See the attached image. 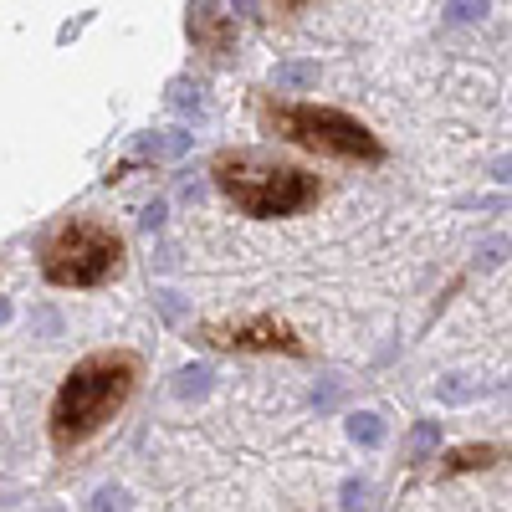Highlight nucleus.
<instances>
[{"label": "nucleus", "instance_id": "20e7f679", "mask_svg": "<svg viewBox=\"0 0 512 512\" xmlns=\"http://www.w3.org/2000/svg\"><path fill=\"white\" fill-rule=\"evenodd\" d=\"M123 236L98 221V216H67L47 241L36 251V267L52 287L62 292H93V287H108L118 272H123Z\"/></svg>", "mask_w": 512, "mask_h": 512}, {"label": "nucleus", "instance_id": "1a4fd4ad", "mask_svg": "<svg viewBox=\"0 0 512 512\" xmlns=\"http://www.w3.org/2000/svg\"><path fill=\"white\" fill-rule=\"evenodd\" d=\"M487 11V0H451V21H477Z\"/></svg>", "mask_w": 512, "mask_h": 512}, {"label": "nucleus", "instance_id": "39448f33", "mask_svg": "<svg viewBox=\"0 0 512 512\" xmlns=\"http://www.w3.org/2000/svg\"><path fill=\"white\" fill-rule=\"evenodd\" d=\"M195 338L216 354L241 359H308V338L277 313H246V318H210L195 328Z\"/></svg>", "mask_w": 512, "mask_h": 512}, {"label": "nucleus", "instance_id": "7ed1b4c3", "mask_svg": "<svg viewBox=\"0 0 512 512\" xmlns=\"http://www.w3.org/2000/svg\"><path fill=\"white\" fill-rule=\"evenodd\" d=\"M256 118L272 139L333 159V164H384V139L354 113L308 98H256Z\"/></svg>", "mask_w": 512, "mask_h": 512}, {"label": "nucleus", "instance_id": "6e6552de", "mask_svg": "<svg viewBox=\"0 0 512 512\" xmlns=\"http://www.w3.org/2000/svg\"><path fill=\"white\" fill-rule=\"evenodd\" d=\"M349 431H354V441H364V446H374V441L384 436L374 415H354V425H349Z\"/></svg>", "mask_w": 512, "mask_h": 512}, {"label": "nucleus", "instance_id": "9d476101", "mask_svg": "<svg viewBox=\"0 0 512 512\" xmlns=\"http://www.w3.org/2000/svg\"><path fill=\"white\" fill-rule=\"evenodd\" d=\"M272 6H277L282 16H292V11H303V6H308V0H272Z\"/></svg>", "mask_w": 512, "mask_h": 512}, {"label": "nucleus", "instance_id": "f03ea898", "mask_svg": "<svg viewBox=\"0 0 512 512\" xmlns=\"http://www.w3.org/2000/svg\"><path fill=\"white\" fill-rule=\"evenodd\" d=\"M210 185L221 190V200L236 216H251V221H287L323 200V180L313 169L282 164L251 149H226L210 159Z\"/></svg>", "mask_w": 512, "mask_h": 512}, {"label": "nucleus", "instance_id": "f257e3e1", "mask_svg": "<svg viewBox=\"0 0 512 512\" xmlns=\"http://www.w3.org/2000/svg\"><path fill=\"white\" fill-rule=\"evenodd\" d=\"M144 359L134 349H93L82 354L52 395L47 410V441L57 456H72L88 441H98L108 425L128 410V400L139 395Z\"/></svg>", "mask_w": 512, "mask_h": 512}, {"label": "nucleus", "instance_id": "0eeeda50", "mask_svg": "<svg viewBox=\"0 0 512 512\" xmlns=\"http://www.w3.org/2000/svg\"><path fill=\"white\" fill-rule=\"evenodd\" d=\"M507 451L502 446H456L446 461H441V477H466V472H487V466H497Z\"/></svg>", "mask_w": 512, "mask_h": 512}, {"label": "nucleus", "instance_id": "423d86ee", "mask_svg": "<svg viewBox=\"0 0 512 512\" xmlns=\"http://www.w3.org/2000/svg\"><path fill=\"white\" fill-rule=\"evenodd\" d=\"M195 52L205 57H231L236 52V16L221 11V0H200V6H190V21H185Z\"/></svg>", "mask_w": 512, "mask_h": 512}, {"label": "nucleus", "instance_id": "9b49d317", "mask_svg": "<svg viewBox=\"0 0 512 512\" xmlns=\"http://www.w3.org/2000/svg\"><path fill=\"white\" fill-rule=\"evenodd\" d=\"M497 180H507V185H512V159H502V164H497Z\"/></svg>", "mask_w": 512, "mask_h": 512}]
</instances>
